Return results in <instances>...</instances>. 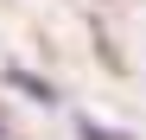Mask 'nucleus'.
<instances>
[{"instance_id":"1","label":"nucleus","mask_w":146,"mask_h":140,"mask_svg":"<svg viewBox=\"0 0 146 140\" xmlns=\"http://www.w3.org/2000/svg\"><path fill=\"white\" fill-rule=\"evenodd\" d=\"M7 83H13V89H26V96H38L44 108H51V102H57V89H51V83H44V77H26V70H19V64H7Z\"/></svg>"}]
</instances>
